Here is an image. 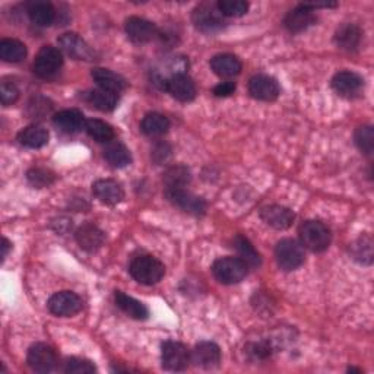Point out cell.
<instances>
[{
  "mask_svg": "<svg viewBox=\"0 0 374 374\" xmlns=\"http://www.w3.org/2000/svg\"><path fill=\"white\" fill-rule=\"evenodd\" d=\"M92 193L106 205H117L124 199V190L120 183L111 179L98 180L92 184Z\"/></svg>",
  "mask_w": 374,
  "mask_h": 374,
  "instance_id": "cell-18",
  "label": "cell"
},
{
  "mask_svg": "<svg viewBox=\"0 0 374 374\" xmlns=\"http://www.w3.org/2000/svg\"><path fill=\"white\" fill-rule=\"evenodd\" d=\"M234 247L238 252L241 261L246 263L249 268L261 266V263H262L261 254L256 252V249L252 246L247 238H244L243 236H237L234 238Z\"/></svg>",
  "mask_w": 374,
  "mask_h": 374,
  "instance_id": "cell-34",
  "label": "cell"
},
{
  "mask_svg": "<svg viewBox=\"0 0 374 374\" xmlns=\"http://www.w3.org/2000/svg\"><path fill=\"white\" fill-rule=\"evenodd\" d=\"M253 351V355L254 357H257V358H261V359H263V358H268L270 354H272V348H270V345L268 343V342H259V343H254L253 345V348H252Z\"/></svg>",
  "mask_w": 374,
  "mask_h": 374,
  "instance_id": "cell-42",
  "label": "cell"
},
{
  "mask_svg": "<svg viewBox=\"0 0 374 374\" xmlns=\"http://www.w3.org/2000/svg\"><path fill=\"white\" fill-rule=\"evenodd\" d=\"M26 179L34 187H37V189L49 187L56 180L53 172L49 171V170H44V168H33V170H30V171H28V174H26Z\"/></svg>",
  "mask_w": 374,
  "mask_h": 374,
  "instance_id": "cell-38",
  "label": "cell"
},
{
  "mask_svg": "<svg viewBox=\"0 0 374 374\" xmlns=\"http://www.w3.org/2000/svg\"><path fill=\"white\" fill-rule=\"evenodd\" d=\"M47 306L53 314L60 316V318H70V316H75L82 310L83 303L78 294L72 291H60L50 297Z\"/></svg>",
  "mask_w": 374,
  "mask_h": 374,
  "instance_id": "cell-10",
  "label": "cell"
},
{
  "mask_svg": "<svg viewBox=\"0 0 374 374\" xmlns=\"http://www.w3.org/2000/svg\"><path fill=\"white\" fill-rule=\"evenodd\" d=\"M217 6L224 18H240L249 10V3L244 0H220Z\"/></svg>",
  "mask_w": 374,
  "mask_h": 374,
  "instance_id": "cell-36",
  "label": "cell"
},
{
  "mask_svg": "<svg viewBox=\"0 0 374 374\" xmlns=\"http://www.w3.org/2000/svg\"><path fill=\"white\" fill-rule=\"evenodd\" d=\"M361 38H363L361 30H359V28L354 24H343L335 33L336 46L347 51L357 50L359 42H361Z\"/></svg>",
  "mask_w": 374,
  "mask_h": 374,
  "instance_id": "cell-24",
  "label": "cell"
},
{
  "mask_svg": "<svg viewBox=\"0 0 374 374\" xmlns=\"http://www.w3.org/2000/svg\"><path fill=\"white\" fill-rule=\"evenodd\" d=\"M212 70L221 78H234L241 72V62L234 54H218L211 60Z\"/></svg>",
  "mask_w": 374,
  "mask_h": 374,
  "instance_id": "cell-25",
  "label": "cell"
},
{
  "mask_svg": "<svg viewBox=\"0 0 374 374\" xmlns=\"http://www.w3.org/2000/svg\"><path fill=\"white\" fill-rule=\"evenodd\" d=\"M114 300H116L117 307L122 311H124L127 316H131L132 319H136V320L148 319L149 311L147 306L140 303V301H138L136 298L127 295L122 291H116V294H114Z\"/></svg>",
  "mask_w": 374,
  "mask_h": 374,
  "instance_id": "cell-26",
  "label": "cell"
},
{
  "mask_svg": "<svg viewBox=\"0 0 374 374\" xmlns=\"http://www.w3.org/2000/svg\"><path fill=\"white\" fill-rule=\"evenodd\" d=\"M275 256L279 268L284 270H295L306 261L303 244L293 238L281 240L275 247Z\"/></svg>",
  "mask_w": 374,
  "mask_h": 374,
  "instance_id": "cell-4",
  "label": "cell"
},
{
  "mask_svg": "<svg viewBox=\"0 0 374 374\" xmlns=\"http://www.w3.org/2000/svg\"><path fill=\"white\" fill-rule=\"evenodd\" d=\"M249 92L261 101H275L281 90L278 82L268 75H256L249 82Z\"/></svg>",
  "mask_w": 374,
  "mask_h": 374,
  "instance_id": "cell-13",
  "label": "cell"
},
{
  "mask_svg": "<svg viewBox=\"0 0 374 374\" xmlns=\"http://www.w3.org/2000/svg\"><path fill=\"white\" fill-rule=\"evenodd\" d=\"M63 65V56L59 49L53 46L42 47L34 60L35 75L42 79H51L57 75Z\"/></svg>",
  "mask_w": 374,
  "mask_h": 374,
  "instance_id": "cell-8",
  "label": "cell"
},
{
  "mask_svg": "<svg viewBox=\"0 0 374 374\" xmlns=\"http://www.w3.org/2000/svg\"><path fill=\"white\" fill-rule=\"evenodd\" d=\"M316 22V15L314 10L310 9L306 3L298 5L293 10L286 13V17L284 19V24L286 26V30L290 33H303L307 28H310Z\"/></svg>",
  "mask_w": 374,
  "mask_h": 374,
  "instance_id": "cell-17",
  "label": "cell"
},
{
  "mask_svg": "<svg viewBox=\"0 0 374 374\" xmlns=\"http://www.w3.org/2000/svg\"><path fill=\"white\" fill-rule=\"evenodd\" d=\"M165 196L170 202L180 208L181 211L195 215V217H200L206 212V202L186 189H165Z\"/></svg>",
  "mask_w": 374,
  "mask_h": 374,
  "instance_id": "cell-9",
  "label": "cell"
},
{
  "mask_svg": "<svg viewBox=\"0 0 374 374\" xmlns=\"http://www.w3.org/2000/svg\"><path fill=\"white\" fill-rule=\"evenodd\" d=\"M25 56L26 47L24 42L13 38H6L0 42V57H2V60L8 63H19L25 59Z\"/></svg>",
  "mask_w": 374,
  "mask_h": 374,
  "instance_id": "cell-30",
  "label": "cell"
},
{
  "mask_svg": "<svg viewBox=\"0 0 374 374\" xmlns=\"http://www.w3.org/2000/svg\"><path fill=\"white\" fill-rule=\"evenodd\" d=\"M10 247H12V244L9 243V240L3 238V243H2V259H3V261L8 257V253H9Z\"/></svg>",
  "mask_w": 374,
  "mask_h": 374,
  "instance_id": "cell-43",
  "label": "cell"
},
{
  "mask_svg": "<svg viewBox=\"0 0 374 374\" xmlns=\"http://www.w3.org/2000/svg\"><path fill=\"white\" fill-rule=\"evenodd\" d=\"M59 46L67 56L72 57V59L86 60V62L94 60V56H95L94 50L88 46V42L75 33L63 34L59 38Z\"/></svg>",
  "mask_w": 374,
  "mask_h": 374,
  "instance_id": "cell-12",
  "label": "cell"
},
{
  "mask_svg": "<svg viewBox=\"0 0 374 374\" xmlns=\"http://www.w3.org/2000/svg\"><path fill=\"white\" fill-rule=\"evenodd\" d=\"M76 241L79 247L88 253H95L103 247L106 241V234L98 227L92 224H83L76 231Z\"/></svg>",
  "mask_w": 374,
  "mask_h": 374,
  "instance_id": "cell-19",
  "label": "cell"
},
{
  "mask_svg": "<svg viewBox=\"0 0 374 374\" xmlns=\"http://www.w3.org/2000/svg\"><path fill=\"white\" fill-rule=\"evenodd\" d=\"M163 90H165L172 98H176L180 103L193 101L197 91L193 79L184 74V72H177L163 81Z\"/></svg>",
  "mask_w": 374,
  "mask_h": 374,
  "instance_id": "cell-6",
  "label": "cell"
},
{
  "mask_svg": "<svg viewBox=\"0 0 374 374\" xmlns=\"http://www.w3.org/2000/svg\"><path fill=\"white\" fill-rule=\"evenodd\" d=\"M261 218L272 228L286 229L290 228L295 220V215L291 209L281 205H270L261 211Z\"/></svg>",
  "mask_w": 374,
  "mask_h": 374,
  "instance_id": "cell-20",
  "label": "cell"
},
{
  "mask_svg": "<svg viewBox=\"0 0 374 374\" xmlns=\"http://www.w3.org/2000/svg\"><path fill=\"white\" fill-rule=\"evenodd\" d=\"M165 183V189H184L190 183V171L184 165L171 167L164 172L163 177Z\"/></svg>",
  "mask_w": 374,
  "mask_h": 374,
  "instance_id": "cell-33",
  "label": "cell"
},
{
  "mask_svg": "<svg viewBox=\"0 0 374 374\" xmlns=\"http://www.w3.org/2000/svg\"><path fill=\"white\" fill-rule=\"evenodd\" d=\"M85 131L94 140L99 143H108L114 140V136H116V133H114V129L108 123L98 120V119L86 120Z\"/></svg>",
  "mask_w": 374,
  "mask_h": 374,
  "instance_id": "cell-32",
  "label": "cell"
},
{
  "mask_svg": "<svg viewBox=\"0 0 374 374\" xmlns=\"http://www.w3.org/2000/svg\"><path fill=\"white\" fill-rule=\"evenodd\" d=\"M104 158L110 165L116 168H123L132 163L131 151L119 140H111L107 143L104 149Z\"/></svg>",
  "mask_w": 374,
  "mask_h": 374,
  "instance_id": "cell-27",
  "label": "cell"
},
{
  "mask_svg": "<svg viewBox=\"0 0 374 374\" xmlns=\"http://www.w3.org/2000/svg\"><path fill=\"white\" fill-rule=\"evenodd\" d=\"M234 91H236V83L231 81L221 82L213 88V94L217 97H229L234 94Z\"/></svg>",
  "mask_w": 374,
  "mask_h": 374,
  "instance_id": "cell-41",
  "label": "cell"
},
{
  "mask_svg": "<svg viewBox=\"0 0 374 374\" xmlns=\"http://www.w3.org/2000/svg\"><path fill=\"white\" fill-rule=\"evenodd\" d=\"M140 129H142L143 133L151 136V138L163 136V135H165L168 132L170 120L164 116V114L149 113V114H147L145 117L142 119Z\"/></svg>",
  "mask_w": 374,
  "mask_h": 374,
  "instance_id": "cell-28",
  "label": "cell"
},
{
  "mask_svg": "<svg viewBox=\"0 0 374 374\" xmlns=\"http://www.w3.org/2000/svg\"><path fill=\"white\" fill-rule=\"evenodd\" d=\"M92 79L95 83L99 86V88L113 92V94H119L126 88V81L123 76L117 75L116 72L103 69V67H97L92 70Z\"/></svg>",
  "mask_w": 374,
  "mask_h": 374,
  "instance_id": "cell-22",
  "label": "cell"
},
{
  "mask_svg": "<svg viewBox=\"0 0 374 374\" xmlns=\"http://www.w3.org/2000/svg\"><path fill=\"white\" fill-rule=\"evenodd\" d=\"M190 357H192V361L197 367L209 370V368H215V367L220 366L221 350L217 343L204 341V342H199L196 345Z\"/></svg>",
  "mask_w": 374,
  "mask_h": 374,
  "instance_id": "cell-15",
  "label": "cell"
},
{
  "mask_svg": "<svg viewBox=\"0 0 374 374\" xmlns=\"http://www.w3.org/2000/svg\"><path fill=\"white\" fill-rule=\"evenodd\" d=\"M28 364L37 373H50L57 364V354L47 343H35L28 351Z\"/></svg>",
  "mask_w": 374,
  "mask_h": 374,
  "instance_id": "cell-11",
  "label": "cell"
},
{
  "mask_svg": "<svg viewBox=\"0 0 374 374\" xmlns=\"http://www.w3.org/2000/svg\"><path fill=\"white\" fill-rule=\"evenodd\" d=\"M364 86V79L359 76L355 72L343 70L338 72V74L332 79V88L342 97H355L361 92Z\"/></svg>",
  "mask_w": 374,
  "mask_h": 374,
  "instance_id": "cell-16",
  "label": "cell"
},
{
  "mask_svg": "<svg viewBox=\"0 0 374 374\" xmlns=\"http://www.w3.org/2000/svg\"><path fill=\"white\" fill-rule=\"evenodd\" d=\"M28 17L38 26H50L56 21V10L47 2H33L28 6Z\"/></svg>",
  "mask_w": 374,
  "mask_h": 374,
  "instance_id": "cell-29",
  "label": "cell"
},
{
  "mask_svg": "<svg viewBox=\"0 0 374 374\" xmlns=\"http://www.w3.org/2000/svg\"><path fill=\"white\" fill-rule=\"evenodd\" d=\"M18 140L22 147L30 149H40L47 145L49 132L46 127L40 124H31L19 132Z\"/></svg>",
  "mask_w": 374,
  "mask_h": 374,
  "instance_id": "cell-23",
  "label": "cell"
},
{
  "mask_svg": "<svg viewBox=\"0 0 374 374\" xmlns=\"http://www.w3.org/2000/svg\"><path fill=\"white\" fill-rule=\"evenodd\" d=\"M247 270L249 266L240 257H221L212 266L215 278L225 285L238 284L246 278Z\"/></svg>",
  "mask_w": 374,
  "mask_h": 374,
  "instance_id": "cell-3",
  "label": "cell"
},
{
  "mask_svg": "<svg viewBox=\"0 0 374 374\" xmlns=\"http://www.w3.org/2000/svg\"><path fill=\"white\" fill-rule=\"evenodd\" d=\"M18 98H19L18 86L13 82L3 81L2 85H0V99H2V104L10 106L13 103H17Z\"/></svg>",
  "mask_w": 374,
  "mask_h": 374,
  "instance_id": "cell-40",
  "label": "cell"
},
{
  "mask_svg": "<svg viewBox=\"0 0 374 374\" xmlns=\"http://www.w3.org/2000/svg\"><path fill=\"white\" fill-rule=\"evenodd\" d=\"M129 272L136 282L142 285H155L164 278L165 268L158 259L143 254L133 259Z\"/></svg>",
  "mask_w": 374,
  "mask_h": 374,
  "instance_id": "cell-1",
  "label": "cell"
},
{
  "mask_svg": "<svg viewBox=\"0 0 374 374\" xmlns=\"http://www.w3.org/2000/svg\"><path fill=\"white\" fill-rule=\"evenodd\" d=\"M65 371L69 374H92L97 371L95 366L90 359L83 358H69L65 366Z\"/></svg>",
  "mask_w": 374,
  "mask_h": 374,
  "instance_id": "cell-39",
  "label": "cell"
},
{
  "mask_svg": "<svg viewBox=\"0 0 374 374\" xmlns=\"http://www.w3.org/2000/svg\"><path fill=\"white\" fill-rule=\"evenodd\" d=\"M193 24L199 31L213 34L225 26V19L218 6L213 3H202L193 10Z\"/></svg>",
  "mask_w": 374,
  "mask_h": 374,
  "instance_id": "cell-5",
  "label": "cell"
},
{
  "mask_svg": "<svg viewBox=\"0 0 374 374\" xmlns=\"http://www.w3.org/2000/svg\"><path fill=\"white\" fill-rule=\"evenodd\" d=\"M355 143L367 155H371L374 151V131L371 126H363L355 132Z\"/></svg>",
  "mask_w": 374,
  "mask_h": 374,
  "instance_id": "cell-37",
  "label": "cell"
},
{
  "mask_svg": "<svg viewBox=\"0 0 374 374\" xmlns=\"http://www.w3.org/2000/svg\"><path fill=\"white\" fill-rule=\"evenodd\" d=\"M124 30L127 37L138 44L149 42L158 35V28L154 22L147 21L139 17H131L126 21Z\"/></svg>",
  "mask_w": 374,
  "mask_h": 374,
  "instance_id": "cell-14",
  "label": "cell"
},
{
  "mask_svg": "<svg viewBox=\"0 0 374 374\" xmlns=\"http://www.w3.org/2000/svg\"><path fill=\"white\" fill-rule=\"evenodd\" d=\"M161 361L168 371H183L192 361L190 351L181 342L167 341L161 345Z\"/></svg>",
  "mask_w": 374,
  "mask_h": 374,
  "instance_id": "cell-7",
  "label": "cell"
},
{
  "mask_svg": "<svg viewBox=\"0 0 374 374\" xmlns=\"http://www.w3.org/2000/svg\"><path fill=\"white\" fill-rule=\"evenodd\" d=\"M54 126L59 129L63 133H76L79 132L82 127H85V117L79 110L70 108V110H63L59 111L53 119Z\"/></svg>",
  "mask_w": 374,
  "mask_h": 374,
  "instance_id": "cell-21",
  "label": "cell"
},
{
  "mask_svg": "<svg viewBox=\"0 0 374 374\" xmlns=\"http://www.w3.org/2000/svg\"><path fill=\"white\" fill-rule=\"evenodd\" d=\"M300 240L303 246L314 253H322L332 241L330 229L320 221H306L300 227Z\"/></svg>",
  "mask_w": 374,
  "mask_h": 374,
  "instance_id": "cell-2",
  "label": "cell"
},
{
  "mask_svg": "<svg viewBox=\"0 0 374 374\" xmlns=\"http://www.w3.org/2000/svg\"><path fill=\"white\" fill-rule=\"evenodd\" d=\"M354 259L363 265H371L373 262V241L370 236L359 237L352 246Z\"/></svg>",
  "mask_w": 374,
  "mask_h": 374,
  "instance_id": "cell-35",
  "label": "cell"
},
{
  "mask_svg": "<svg viewBox=\"0 0 374 374\" xmlns=\"http://www.w3.org/2000/svg\"><path fill=\"white\" fill-rule=\"evenodd\" d=\"M86 101H88L94 108L108 113L116 108L119 98H117V94H113V92L99 88V90H94L86 94Z\"/></svg>",
  "mask_w": 374,
  "mask_h": 374,
  "instance_id": "cell-31",
  "label": "cell"
}]
</instances>
